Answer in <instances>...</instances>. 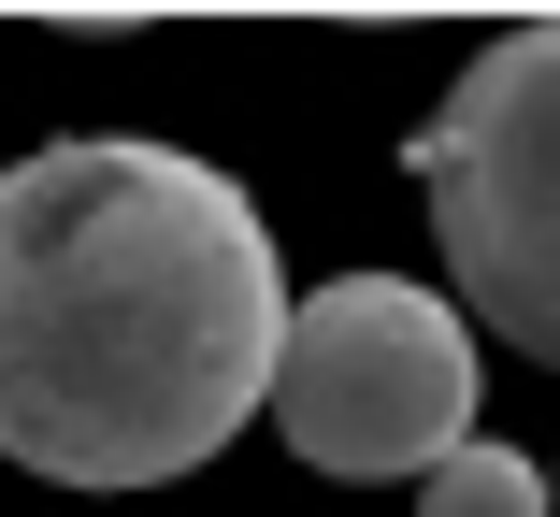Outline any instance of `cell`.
Segmentation results:
<instances>
[{
  "label": "cell",
  "instance_id": "obj_1",
  "mask_svg": "<svg viewBox=\"0 0 560 517\" xmlns=\"http://www.w3.org/2000/svg\"><path fill=\"white\" fill-rule=\"evenodd\" d=\"M288 345L259 201L187 144H44L0 173V460L159 489L215 460Z\"/></svg>",
  "mask_w": 560,
  "mask_h": 517
},
{
  "label": "cell",
  "instance_id": "obj_2",
  "mask_svg": "<svg viewBox=\"0 0 560 517\" xmlns=\"http://www.w3.org/2000/svg\"><path fill=\"white\" fill-rule=\"evenodd\" d=\"M417 187H431L460 317L560 374V15L475 44V72L417 130Z\"/></svg>",
  "mask_w": 560,
  "mask_h": 517
},
{
  "label": "cell",
  "instance_id": "obj_3",
  "mask_svg": "<svg viewBox=\"0 0 560 517\" xmlns=\"http://www.w3.org/2000/svg\"><path fill=\"white\" fill-rule=\"evenodd\" d=\"M273 446L316 474H431L475 446V317L417 273H330L316 302H288L273 345Z\"/></svg>",
  "mask_w": 560,
  "mask_h": 517
},
{
  "label": "cell",
  "instance_id": "obj_4",
  "mask_svg": "<svg viewBox=\"0 0 560 517\" xmlns=\"http://www.w3.org/2000/svg\"><path fill=\"white\" fill-rule=\"evenodd\" d=\"M417 517H546V460H517V446H460V460L417 474Z\"/></svg>",
  "mask_w": 560,
  "mask_h": 517
},
{
  "label": "cell",
  "instance_id": "obj_5",
  "mask_svg": "<svg viewBox=\"0 0 560 517\" xmlns=\"http://www.w3.org/2000/svg\"><path fill=\"white\" fill-rule=\"evenodd\" d=\"M546 517H560V474H546Z\"/></svg>",
  "mask_w": 560,
  "mask_h": 517
}]
</instances>
